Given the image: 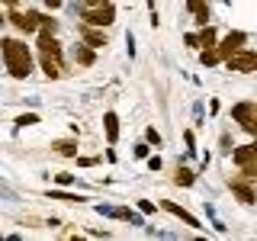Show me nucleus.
<instances>
[{
  "label": "nucleus",
  "instance_id": "obj_1",
  "mask_svg": "<svg viewBox=\"0 0 257 241\" xmlns=\"http://www.w3.org/2000/svg\"><path fill=\"white\" fill-rule=\"evenodd\" d=\"M0 52H4L7 71H10L16 80H26L32 74V55L20 39H4V42H0Z\"/></svg>",
  "mask_w": 257,
  "mask_h": 241
},
{
  "label": "nucleus",
  "instance_id": "obj_2",
  "mask_svg": "<svg viewBox=\"0 0 257 241\" xmlns=\"http://www.w3.org/2000/svg\"><path fill=\"white\" fill-rule=\"evenodd\" d=\"M231 116L241 123V129H244L247 135H254L257 132V103H251V100H244V103H238L235 109H231Z\"/></svg>",
  "mask_w": 257,
  "mask_h": 241
},
{
  "label": "nucleus",
  "instance_id": "obj_3",
  "mask_svg": "<svg viewBox=\"0 0 257 241\" xmlns=\"http://www.w3.org/2000/svg\"><path fill=\"white\" fill-rule=\"evenodd\" d=\"M116 20V7L112 4H100V7H87L84 10V23L87 26H109Z\"/></svg>",
  "mask_w": 257,
  "mask_h": 241
},
{
  "label": "nucleus",
  "instance_id": "obj_4",
  "mask_svg": "<svg viewBox=\"0 0 257 241\" xmlns=\"http://www.w3.org/2000/svg\"><path fill=\"white\" fill-rule=\"evenodd\" d=\"M225 61H228V71H241V74H251V71H257V55L254 52H244V48L231 52Z\"/></svg>",
  "mask_w": 257,
  "mask_h": 241
},
{
  "label": "nucleus",
  "instance_id": "obj_5",
  "mask_svg": "<svg viewBox=\"0 0 257 241\" xmlns=\"http://www.w3.org/2000/svg\"><path fill=\"white\" fill-rule=\"evenodd\" d=\"M7 20H10V23H13V26L20 29V32H36V29H39V13H36V10H26V13H10Z\"/></svg>",
  "mask_w": 257,
  "mask_h": 241
},
{
  "label": "nucleus",
  "instance_id": "obj_6",
  "mask_svg": "<svg viewBox=\"0 0 257 241\" xmlns=\"http://www.w3.org/2000/svg\"><path fill=\"white\" fill-rule=\"evenodd\" d=\"M244 42H247V36H244V32H228V36L222 39V45H215V52H219L222 58H228L231 52H238V48H244Z\"/></svg>",
  "mask_w": 257,
  "mask_h": 241
},
{
  "label": "nucleus",
  "instance_id": "obj_7",
  "mask_svg": "<svg viewBox=\"0 0 257 241\" xmlns=\"http://www.w3.org/2000/svg\"><path fill=\"white\" fill-rule=\"evenodd\" d=\"M39 52L48 55V58H61V45H58V39H55V32H42V36H39Z\"/></svg>",
  "mask_w": 257,
  "mask_h": 241
},
{
  "label": "nucleus",
  "instance_id": "obj_8",
  "mask_svg": "<svg viewBox=\"0 0 257 241\" xmlns=\"http://www.w3.org/2000/svg\"><path fill=\"white\" fill-rule=\"evenodd\" d=\"M231 193H235V196H238L244 206L254 203V190L247 187V180H241V177H231Z\"/></svg>",
  "mask_w": 257,
  "mask_h": 241
},
{
  "label": "nucleus",
  "instance_id": "obj_9",
  "mask_svg": "<svg viewBox=\"0 0 257 241\" xmlns=\"http://www.w3.org/2000/svg\"><path fill=\"white\" fill-rule=\"evenodd\" d=\"M161 206H164V209H167V212H171V215H177V219H180V222H187L190 228H199V219H196V215H190L187 209H180L177 203H171V199H164V203H161Z\"/></svg>",
  "mask_w": 257,
  "mask_h": 241
},
{
  "label": "nucleus",
  "instance_id": "obj_10",
  "mask_svg": "<svg viewBox=\"0 0 257 241\" xmlns=\"http://www.w3.org/2000/svg\"><path fill=\"white\" fill-rule=\"evenodd\" d=\"M235 164L238 167L257 164V148H254V145H241V148H235Z\"/></svg>",
  "mask_w": 257,
  "mask_h": 241
},
{
  "label": "nucleus",
  "instance_id": "obj_11",
  "mask_svg": "<svg viewBox=\"0 0 257 241\" xmlns=\"http://www.w3.org/2000/svg\"><path fill=\"white\" fill-rule=\"evenodd\" d=\"M42 68H45V74L52 77V80H58V77H64L61 58H48V55H42Z\"/></svg>",
  "mask_w": 257,
  "mask_h": 241
},
{
  "label": "nucleus",
  "instance_id": "obj_12",
  "mask_svg": "<svg viewBox=\"0 0 257 241\" xmlns=\"http://www.w3.org/2000/svg\"><path fill=\"white\" fill-rule=\"evenodd\" d=\"M187 7L193 10V16H196L199 26H206V20H209V7H206V0H187Z\"/></svg>",
  "mask_w": 257,
  "mask_h": 241
},
{
  "label": "nucleus",
  "instance_id": "obj_13",
  "mask_svg": "<svg viewBox=\"0 0 257 241\" xmlns=\"http://www.w3.org/2000/svg\"><path fill=\"white\" fill-rule=\"evenodd\" d=\"M80 36H84V42L90 45V48L106 45V36H103V32H96V29H90V26H84V29H80Z\"/></svg>",
  "mask_w": 257,
  "mask_h": 241
},
{
  "label": "nucleus",
  "instance_id": "obj_14",
  "mask_svg": "<svg viewBox=\"0 0 257 241\" xmlns=\"http://www.w3.org/2000/svg\"><path fill=\"white\" fill-rule=\"evenodd\" d=\"M103 129H106V139L109 142L119 139V119H116V112H106V116H103Z\"/></svg>",
  "mask_w": 257,
  "mask_h": 241
},
{
  "label": "nucleus",
  "instance_id": "obj_15",
  "mask_svg": "<svg viewBox=\"0 0 257 241\" xmlns=\"http://www.w3.org/2000/svg\"><path fill=\"white\" fill-rule=\"evenodd\" d=\"M74 61L84 64V68H90V64H93V48L90 45H77L74 48Z\"/></svg>",
  "mask_w": 257,
  "mask_h": 241
},
{
  "label": "nucleus",
  "instance_id": "obj_16",
  "mask_svg": "<svg viewBox=\"0 0 257 241\" xmlns=\"http://www.w3.org/2000/svg\"><path fill=\"white\" fill-rule=\"evenodd\" d=\"M196 45H203V48H212V45H215V29H212V26H203V32L196 36Z\"/></svg>",
  "mask_w": 257,
  "mask_h": 241
},
{
  "label": "nucleus",
  "instance_id": "obj_17",
  "mask_svg": "<svg viewBox=\"0 0 257 241\" xmlns=\"http://www.w3.org/2000/svg\"><path fill=\"white\" fill-rule=\"evenodd\" d=\"M199 61H203L206 68H212V64H219V61H222V55L215 52V45H212V48H203V55H199Z\"/></svg>",
  "mask_w": 257,
  "mask_h": 241
},
{
  "label": "nucleus",
  "instance_id": "obj_18",
  "mask_svg": "<svg viewBox=\"0 0 257 241\" xmlns=\"http://www.w3.org/2000/svg\"><path fill=\"white\" fill-rule=\"evenodd\" d=\"M177 183H180V187H190L193 180H196V174L190 171V167H177V177H174Z\"/></svg>",
  "mask_w": 257,
  "mask_h": 241
},
{
  "label": "nucleus",
  "instance_id": "obj_19",
  "mask_svg": "<svg viewBox=\"0 0 257 241\" xmlns=\"http://www.w3.org/2000/svg\"><path fill=\"white\" fill-rule=\"evenodd\" d=\"M55 148H58V155H77V145L74 142H58V145H55Z\"/></svg>",
  "mask_w": 257,
  "mask_h": 241
},
{
  "label": "nucleus",
  "instance_id": "obj_20",
  "mask_svg": "<svg viewBox=\"0 0 257 241\" xmlns=\"http://www.w3.org/2000/svg\"><path fill=\"white\" fill-rule=\"evenodd\" d=\"M39 26H42V32H55V29H58V23L48 20V16H39Z\"/></svg>",
  "mask_w": 257,
  "mask_h": 241
},
{
  "label": "nucleus",
  "instance_id": "obj_21",
  "mask_svg": "<svg viewBox=\"0 0 257 241\" xmlns=\"http://www.w3.org/2000/svg\"><path fill=\"white\" fill-rule=\"evenodd\" d=\"M16 123H20V126H36V123H39V116H36V112H29V116H20Z\"/></svg>",
  "mask_w": 257,
  "mask_h": 241
},
{
  "label": "nucleus",
  "instance_id": "obj_22",
  "mask_svg": "<svg viewBox=\"0 0 257 241\" xmlns=\"http://www.w3.org/2000/svg\"><path fill=\"white\" fill-rule=\"evenodd\" d=\"M135 158H148V145H139V148H135Z\"/></svg>",
  "mask_w": 257,
  "mask_h": 241
},
{
  "label": "nucleus",
  "instance_id": "obj_23",
  "mask_svg": "<svg viewBox=\"0 0 257 241\" xmlns=\"http://www.w3.org/2000/svg\"><path fill=\"white\" fill-rule=\"evenodd\" d=\"M87 7H100V4H109V0H84Z\"/></svg>",
  "mask_w": 257,
  "mask_h": 241
},
{
  "label": "nucleus",
  "instance_id": "obj_24",
  "mask_svg": "<svg viewBox=\"0 0 257 241\" xmlns=\"http://www.w3.org/2000/svg\"><path fill=\"white\" fill-rule=\"evenodd\" d=\"M45 7H52V10H55V7H61V0H45Z\"/></svg>",
  "mask_w": 257,
  "mask_h": 241
},
{
  "label": "nucleus",
  "instance_id": "obj_25",
  "mask_svg": "<svg viewBox=\"0 0 257 241\" xmlns=\"http://www.w3.org/2000/svg\"><path fill=\"white\" fill-rule=\"evenodd\" d=\"M4 4H10V7H16V4H20V0H4Z\"/></svg>",
  "mask_w": 257,
  "mask_h": 241
},
{
  "label": "nucleus",
  "instance_id": "obj_26",
  "mask_svg": "<svg viewBox=\"0 0 257 241\" xmlns=\"http://www.w3.org/2000/svg\"><path fill=\"white\" fill-rule=\"evenodd\" d=\"M0 23H4V13H0Z\"/></svg>",
  "mask_w": 257,
  "mask_h": 241
}]
</instances>
